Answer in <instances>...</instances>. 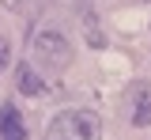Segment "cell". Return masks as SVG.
I'll return each mask as SVG.
<instances>
[{
	"label": "cell",
	"mask_w": 151,
	"mask_h": 140,
	"mask_svg": "<svg viewBox=\"0 0 151 140\" xmlns=\"http://www.w3.org/2000/svg\"><path fill=\"white\" fill-rule=\"evenodd\" d=\"M30 64L42 68L45 76H60L72 64V42L60 30H38L30 38Z\"/></svg>",
	"instance_id": "1"
},
{
	"label": "cell",
	"mask_w": 151,
	"mask_h": 140,
	"mask_svg": "<svg viewBox=\"0 0 151 140\" xmlns=\"http://www.w3.org/2000/svg\"><path fill=\"white\" fill-rule=\"evenodd\" d=\"M45 140H102V121L94 110H60L49 121Z\"/></svg>",
	"instance_id": "2"
},
{
	"label": "cell",
	"mask_w": 151,
	"mask_h": 140,
	"mask_svg": "<svg viewBox=\"0 0 151 140\" xmlns=\"http://www.w3.org/2000/svg\"><path fill=\"white\" fill-rule=\"evenodd\" d=\"M0 140H27L23 114H19L12 102H4V106H0Z\"/></svg>",
	"instance_id": "3"
},
{
	"label": "cell",
	"mask_w": 151,
	"mask_h": 140,
	"mask_svg": "<svg viewBox=\"0 0 151 140\" xmlns=\"http://www.w3.org/2000/svg\"><path fill=\"white\" fill-rule=\"evenodd\" d=\"M15 80H19V91H23V95H30V99L45 95V80H42V76L34 72V64H30V61L15 68Z\"/></svg>",
	"instance_id": "4"
},
{
	"label": "cell",
	"mask_w": 151,
	"mask_h": 140,
	"mask_svg": "<svg viewBox=\"0 0 151 140\" xmlns=\"http://www.w3.org/2000/svg\"><path fill=\"white\" fill-rule=\"evenodd\" d=\"M132 125H151V87L136 83V102H132Z\"/></svg>",
	"instance_id": "5"
},
{
	"label": "cell",
	"mask_w": 151,
	"mask_h": 140,
	"mask_svg": "<svg viewBox=\"0 0 151 140\" xmlns=\"http://www.w3.org/2000/svg\"><path fill=\"white\" fill-rule=\"evenodd\" d=\"M8 61H12V45H8V38H0V72L8 68Z\"/></svg>",
	"instance_id": "6"
},
{
	"label": "cell",
	"mask_w": 151,
	"mask_h": 140,
	"mask_svg": "<svg viewBox=\"0 0 151 140\" xmlns=\"http://www.w3.org/2000/svg\"><path fill=\"white\" fill-rule=\"evenodd\" d=\"M0 4H4V8H19V0H0Z\"/></svg>",
	"instance_id": "7"
}]
</instances>
